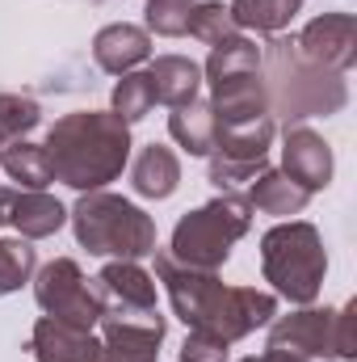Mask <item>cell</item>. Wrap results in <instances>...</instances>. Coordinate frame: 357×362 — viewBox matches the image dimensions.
Here are the masks:
<instances>
[{
    "mask_svg": "<svg viewBox=\"0 0 357 362\" xmlns=\"http://www.w3.org/2000/svg\"><path fill=\"white\" fill-rule=\"evenodd\" d=\"M156 274L169 286V299L185 325L214 333L223 341H236L253 333L257 325L273 320V295L248 286H223L210 270H189L169 253H156Z\"/></svg>",
    "mask_w": 357,
    "mask_h": 362,
    "instance_id": "cell-1",
    "label": "cell"
},
{
    "mask_svg": "<svg viewBox=\"0 0 357 362\" xmlns=\"http://www.w3.org/2000/svg\"><path fill=\"white\" fill-rule=\"evenodd\" d=\"M51 177L68 181L76 189H101L105 181L122 173L131 156V135L118 114H68L51 127L47 144Z\"/></svg>",
    "mask_w": 357,
    "mask_h": 362,
    "instance_id": "cell-2",
    "label": "cell"
},
{
    "mask_svg": "<svg viewBox=\"0 0 357 362\" xmlns=\"http://www.w3.org/2000/svg\"><path fill=\"white\" fill-rule=\"evenodd\" d=\"M72 219H76V236L89 253H101V257L118 253L126 262L156 253V223L139 206H131L114 194H85L76 202Z\"/></svg>",
    "mask_w": 357,
    "mask_h": 362,
    "instance_id": "cell-3",
    "label": "cell"
},
{
    "mask_svg": "<svg viewBox=\"0 0 357 362\" xmlns=\"http://www.w3.org/2000/svg\"><path fill=\"white\" fill-rule=\"evenodd\" d=\"M253 223V202L236 198V194H223L214 198L210 206L185 215L173 232V262L189 266V270H219L231 253V245L248 232Z\"/></svg>",
    "mask_w": 357,
    "mask_h": 362,
    "instance_id": "cell-4",
    "label": "cell"
},
{
    "mask_svg": "<svg viewBox=\"0 0 357 362\" xmlns=\"http://www.w3.org/2000/svg\"><path fill=\"white\" fill-rule=\"evenodd\" d=\"M261 262L265 278L290 299V303H311L324 282V249L320 232L311 223H277L261 240Z\"/></svg>",
    "mask_w": 357,
    "mask_h": 362,
    "instance_id": "cell-5",
    "label": "cell"
},
{
    "mask_svg": "<svg viewBox=\"0 0 357 362\" xmlns=\"http://www.w3.org/2000/svg\"><path fill=\"white\" fill-rule=\"evenodd\" d=\"M269 72H273V97L277 110L290 118H307V114H328L345 101V85L307 64L298 51H290V42H269Z\"/></svg>",
    "mask_w": 357,
    "mask_h": 362,
    "instance_id": "cell-6",
    "label": "cell"
},
{
    "mask_svg": "<svg viewBox=\"0 0 357 362\" xmlns=\"http://www.w3.org/2000/svg\"><path fill=\"white\" fill-rule=\"evenodd\" d=\"M349 312H298L286 316L282 325H273L269 333V350L286 354V358L303 362L315 354H337V358H353V333H349Z\"/></svg>",
    "mask_w": 357,
    "mask_h": 362,
    "instance_id": "cell-7",
    "label": "cell"
},
{
    "mask_svg": "<svg viewBox=\"0 0 357 362\" xmlns=\"http://www.w3.org/2000/svg\"><path fill=\"white\" fill-rule=\"evenodd\" d=\"M34 291H38V303L51 312V320H63L72 329H85V333H89L92 325L101 320V312H105L101 291L80 274L76 262H51L47 270L38 274V286Z\"/></svg>",
    "mask_w": 357,
    "mask_h": 362,
    "instance_id": "cell-8",
    "label": "cell"
},
{
    "mask_svg": "<svg viewBox=\"0 0 357 362\" xmlns=\"http://www.w3.org/2000/svg\"><path fill=\"white\" fill-rule=\"evenodd\" d=\"M101 325H105L101 362H156V346L164 341L160 312H147V316H114V312H101Z\"/></svg>",
    "mask_w": 357,
    "mask_h": 362,
    "instance_id": "cell-9",
    "label": "cell"
},
{
    "mask_svg": "<svg viewBox=\"0 0 357 362\" xmlns=\"http://www.w3.org/2000/svg\"><path fill=\"white\" fill-rule=\"evenodd\" d=\"M353 38H357L353 17L349 13H328V17L311 21L294 47L315 68H349L353 64Z\"/></svg>",
    "mask_w": 357,
    "mask_h": 362,
    "instance_id": "cell-10",
    "label": "cell"
},
{
    "mask_svg": "<svg viewBox=\"0 0 357 362\" xmlns=\"http://www.w3.org/2000/svg\"><path fill=\"white\" fill-rule=\"evenodd\" d=\"M97 291L105 299V312L114 316H147L156 312V282L135 262H114L97 278Z\"/></svg>",
    "mask_w": 357,
    "mask_h": 362,
    "instance_id": "cell-11",
    "label": "cell"
},
{
    "mask_svg": "<svg viewBox=\"0 0 357 362\" xmlns=\"http://www.w3.org/2000/svg\"><path fill=\"white\" fill-rule=\"evenodd\" d=\"M63 219H68V211L55 202V198H47L42 189H0V223H17L30 240H38V236H51L55 228H63Z\"/></svg>",
    "mask_w": 357,
    "mask_h": 362,
    "instance_id": "cell-12",
    "label": "cell"
},
{
    "mask_svg": "<svg viewBox=\"0 0 357 362\" xmlns=\"http://www.w3.org/2000/svg\"><path fill=\"white\" fill-rule=\"evenodd\" d=\"M286 177L303 185L307 194L332 181V152L315 131H307V127L286 131Z\"/></svg>",
    "mask_w": 357,
    "mask_h": 362,
    "instance_id": "cell-13",
    "label": "cell"
},
{
    "mask_svg": "<svg viewBox=\"0 0 357 362\" xmlns=\"http://www.w3.org/2000/svg\"><path fill=\"white\" fill-rule=\"evenodd\" d=\"M30 350L38 362H101V341H92L85 329H72L63 320H38Z\"/></svg>",
    "mask_w": 357,
    "mask_h": 362,
    "instance_id": "cell-14",
    "label": "cell"
},
{
    "mask_svg": "<svg viewBox=\"0 0 357 362\" xmlns=\"http://www.w3.org/2000/svg\"><path fill=\"white\" fill-rule=\"evenodd\" d=\"M147 55H152L147 30L126 25V21L105 25V30L92 38V59H97V68H105V72H114V76H126V72H131L135 64H143Z\"/></svg>",
    "mask_w": 357,
    "mask_h": 362,
    "instance_id": "cell-15",
    "label": "cell"
},
{
    "mask_svg": "<svg viewBox=\"0 0 357 362\" xmlns=\"http://www.w3.org/2000/svg\"><path fill=\"white\" fill-rule=\"evenodd\" d=\"M147 81H152L156 101H164V105H173V110H177V105L198 101L202 72H198V64H193V59H185V55H160V59L152 64Z\"/></svg>",
    "mask_w": 357,
    "mask_h": 362,
    "instance_id": "cell-16",
    "label": "cell"
},
{
    "mask_svg": "<svg viewBox=\"0 0 357 362\" xmlns=\"http://www.w3.org/2000/svg\"><path fill=\"white\" fill-rule=\"evenodd\" d=\"M177 181H181L177 156H173L169 148H160V144H147V148L135 156V165H131V185H135L143 198H169V194L177 189Z\"/></svg>",
    "mask_w": 357,
    "mask_h": 362,
    "instance_id": "cell-17",
    "label": "cell"
},
{
    "mask_svg": "<svg viewBox=\"0 0 357 362\" xmlns=\"http://www.w3.org/2000/svg\"><path fill=\"white\" fill-rule=\"evenodd\" d=\"M169 131L189 156H210L214 152V114H210L206 101L177 105L173 118H169Z\"/></svg>",
    "mask_w": 357,
    "mask_h": 362,
    "instance_id": "cell-18",
    "label": "cell"
},
{
    "mask_svg": "<svg viewBox=\"0 0 357 362\" xmlns=\"http://www.w3.org/2000/svg\"><path fill=\"white\" fill-rule=\"evenodd\" d=\"M307 189L303 185H294V181L286 177V173H273V169H265L261 173V181L253 185V211H269V215H298L303 206H307Z\"/></svg>",
    "mask_w": 357,
    "mask_h": 362,
    "instance_id": "cell-19",
    "label": "cell"
},
{
    "mask_svg": "<svg viewBox=\"0 0 357 362\" xmlns=\"http://www.w3.org/2000/svg\"><path fill=\"white\" fill-rule=\"evenodd\" d=\"M298 4L303 0H231L227 13L244 30H265V34H273V30H282L298 13Z\"/></svg>",
    "mask_w": 357,
    "mask_h": 362,
    "instance_id": "cell-20",
    "label": "cell"
},
{
    "mask_svg": "<svg viewBox=\"0 0 357 362\" xmlns=\"http://www.w3.org/2000/svg\"><path fill=\"white\" fill-rule=\"evenodd\" d=\"M0 165H4V173L13 181H21L25 189H42L51 177V165H47V152L42 148H34V144H25V139H13L8 148H4V156H0Z\"/></svg>",
    "mask_w": 357,
    "mask_h": 362,
    "instance_id": "cell-21",
    "label": "cell"
},
{
    "mask_svg": "<svg viewBox=\"0 0 357 362\" xmlns=\"http://www.w3.org/2000/svg\"><path fill=\"white\" fill-rule=\"evenodd\" d=\"M261 68V51L248 42V38H227L210 51V64H206V76L210 81H223V76H240V72H257Z\"/></svg>",
    "mask_w": 357,
    "mask_h": 362,
    "instance_id": "cell-22",
    "label": "cell"
},
{
    "mask_svg": "<svg viewBox=\"0 0 357 362\" xmlns=\"http://www.w3.org/2000/svg\"><path fill=\"white\" fill-rule=\"evenodd\" d=\"M152 105H156V93H152L147 72H126V76L118 81V89H114V114H118L122 122L143 118Z\"/></svg>",
    "mask_w": 357,
    "mask_h": 362,
    "instance_id": "cell-23",
    "label": "cell"
},
{
    "mask_svg": "<svg viewBox=\"0 0 357 362\" xmlns=\"http://www.w3.org/2000/svg\"><path fill=\"white\" fill-rule=\"evenodd\" d=\"M38 101L21 97V93H0V144H13L21 139L25 131L38 127Z\"/></svg>",
    "mask_w": 357,
    "mask_h": 362,
    "instance_id": "cell-24",
    "label": "cell"
},
{
    "mask_svg": "<svg viewBox=\"0 0 357 362\" xmlns=\"http://www.w3.org/2000/svg\"><path fill=\"white\" fill-rule=\"evenodd\" d=\"M34 266H38V257H34L30 240H0V295L30 282Z\"/></svg>",
    "mask_w": 357,
    "mask_h": 362,
    "instance_id": "cell-25",
    "label": "cell"
},
{
    "mask_svg": "<svg viewBox=\"0 0 357 362\" xmlns=\"http://www.w3.org/2000/svg\"><path fill=\"white\" fill-rule=\"evenodd\" d=\"M185 34H193V38L219 47V42L236 38V21H231V13H227L223 4H193V13H189V30H185Z\"/></svg>",
    "mask_w": 357,
    "mask_h": 362,
    "instance_id": "cell-26",
    "label": "cell"
},
{
    "mask_svg": "<svg viewBox=\"0 0 357 362\" xmlns=\"http://www.w3.org/2000/svg\"><path fill=\"white\" fill-rule=\"evenodd\" d=\"M189 13H193L189 0H147V30H156L164 38H177V34L189 30Z\"/></svg>",
    "mask_w": 357,
    "mask_h": 362,
    "instance_id": "cell-27",
    "label": "cell"
},
{
    "mask_svg": "<svg viewBox=\"0 0 357 362\" xmlns=\"http://www.w3.org/2000/svg\"><path fill=\"white\" fill-rule=\"evenodd\" d=\"M181 362H227V341L214 337V333L193 329L181 346Z\"/></svg>",
    "mask_w": 357,
    "mask_h": 362,
    "instance_id": "cell-28",
    "label": "cell"
},
{
    "mask_svg": "<svg viewBox=\"0 0 357 362\" xmlns=\"http://www.w3.org/2000/svg\"><path fill=\"white\" fill-rule=\"evenodd\" d=\"M244 362H294V358H286V354H277V350H269L265 358H244Z\"/></svg>",
    "mask_w": 357,
    "mask_h": 362,
    "instance_id": "cell-29",
    "label": "cell"
}]
</instances>
